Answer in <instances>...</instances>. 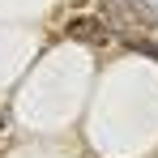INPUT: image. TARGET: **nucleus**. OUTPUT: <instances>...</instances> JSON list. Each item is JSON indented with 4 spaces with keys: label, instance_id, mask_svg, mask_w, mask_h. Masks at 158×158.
I'll list each match as a JSON object with an SVG mask.
<instances>
[{
    "label": "nucleus",
    "instance_id": "nucleus-1",
    "mask_svg": "<svg viewBox=\"0 0 158 158\" xmlns=\"http://www.w3.org/2000/svg\"><path fill=\"white\" fill-rule=\"evenodd\" d=\"M69 39H77V43H103L107 39V22L77 17V22H69Z\"/></svg>",
    "mask_w": 158,
    "mask_h": 158
}]
</instances>
